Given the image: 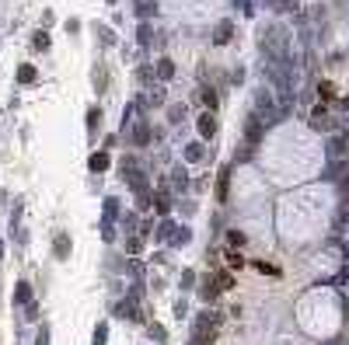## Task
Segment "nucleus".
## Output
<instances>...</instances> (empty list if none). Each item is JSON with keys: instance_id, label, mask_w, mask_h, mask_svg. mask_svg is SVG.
Returning a JSON list of instances; mask_svg holds the SVG:
<instances>
[{"instance_id": "obj_1", "label": "nucleus", "mask_w": 349, "mask_h": 345, "mask_svg": "<svg viewBox=\"0 0 349 345\" xmlns=\"http://www.w3.org/2000/svg\"><path fill=\"white\" fill-rule=\"evenodd\" d=\"M216 328H220V317L216 314H203L196 321V331H192V345H209L216 338Z\"/></svg>"}, {"instance_id": "obj_2", "label": "nucleus", "mask_w": 349, "mask_h": 345, "mask_svg": "<svg viewBox=\"0 0 349 345\" xmlns=\"http://www.w3.org/2000/svg\"><path fill=\"white\" fill-rule=\"evenodd\" d=\"M213 286H216V289L223 293V289H230V286H234V279H230V272H220V276L213 279Z\"/></svg>"}, {"instance_id": "obj_3", "label": "nucleus", "mask_w": 349, "mask_h": 345, "mask_svg": "<svg viewBox=\"0 0 349 345\" xmlns=\"http://www.w3.org/2000/svg\"><path fill=\"white\" fill-rule=\"evenodd\" d=\"M213 129H216L213 115H203V119H199V133H203V136H213Z\"/></svg>"}, {"instance_id": "obj_4", "label": "nucleus", "mask_w": 349, "mask_h": 345, "mask_svg": "<svg viewBox=\"0 0 349 345\" xmlns=\"http://www.w3.org/2000/svg\"><path fill=\"white\" fill-rule=\"evenodd\" d=\"M105 164H108V157H105V153H94V157H91V167H94V171H98V167H105Z\"/></svg>"}, {"instance_id": "obj_5", "label": "nucleus", "mask_w": 349, "mask_h": 345, "mask_svg": "<svg viewBox=\"0 0 349 345\" xmlns=\"http://www.w3.org/2000/svg\"><path fill=\"white\" fill-rule=\"evenodd\" d=\"M227 35H230V25L223 21V25H220V32H216V42H227Z\"/></svg>"}]
</instances>
